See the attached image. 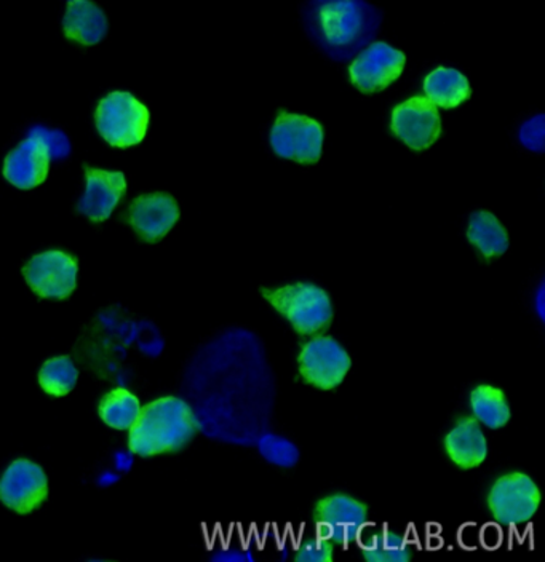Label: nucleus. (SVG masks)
Masks as SVG:
<instances>
[{
	"mask_svg": "<svg viewBox=\"0 0 545 562\" xmlns=\"http://www.w3.org/2000/svg\"><path fill=\"white\" fill-rule=\"evenodd\" d=\"M470 409L472 417L482 427L499 430L506 427L512 419V409L503 388L492 384H480L470 391Z\"/></svg>",
	"mask_w": 545,
	"mask_h": 562,
	"instance_id": "f3484780",
	"label": "nucleus"
},
{
	"mask_svg": "<svg viewBox=\"0 0 545 562\" xmlns=\"http://www.w3.org/2000/svg\"><path fill=\"white\" fill-rule=\"evenodd\" d=\"M49 168V151L40 139L29 136L7 155L3 176L18 189L29 190L47 179Z\"/></svg>",
	"mask_w": 545,
	"mask_h": 562,
	"instance_id": "4468645a",
	"label": "nucleus"
},
{
	"mask_svg": "<svg viewBox=\"0 0 545 562\" xmlns=\"http://www.w3.org/2000/svg\"><path fill=\"white\" fill-rule=\"evenodd\" d=\"M133 452H117L114 455V465L117 472H128L133 466Z\"/></svg>",
	"mask_w": 545,
	"mask_h": 562,
	"instance_id": "7c9ffc66",
	"label": "nucleus"
},
{
	"mask_svg": "<svg viewBox=\"0 0 545 562\" xmlns=\"http://www.w3.org/2000/svg\"><path fill=\"white\" fill-rule=\"evenodd\" d=\"M119 482V476L115 475L114 472H104L101 473L100 478H98V486L100 487H111L114 486L115 483Z\"/></svg>",
	"mask_w": 545,
	"mask_h": 562,
	"instance_id": "2f4dec72",
	"label": "nucleus"
},
{
	"mask_svg": "<svg viewBox=\"0 0 545 562\" xmlns=\"http://www.w3.org/2000/svg\"><path fill=\"white\" fill-rule=\"evenodd\" d=\"M534 312H536L537 319L544 323L545 320V286L544 283H541L540 288H537L536 295H534L533 299Z\"/></svg>",
	"mask_w": 545,
	"mask_h": 562,
	"instance_id": "c756f323",
	"label": "nucleus"
},
{
	"mask_svg": "<svg viewBox=\"0 0 545 562\" xmlns=\"http://www.w3.org/2000/svg\"><path fill=\"white\" fill-rule=\"evenodd\" d=\"M352 358L346 347L329 334H313L298 353L299 376L319 390L338 388L349 374Z\"/></svg>",
	"mask_w": 545,
	"mask_h": 562,
	"instance_id": "39448f33",
	"label": "nucleus"
},
{
	"mask_svg": "<svg viewBox=\"0 0 545 562\" xmlns=\"http://www.w3.org/2000/svg\"><path fill=\"white\" fill-rule=\"evenodd\" d=\"M323 149V128L319 122L302 115L299 125L298 136H296L295 155L293 160L302 165H312L322 157Z\"/></svg>",
	"mask_w": 545,
	"mask_h": 562,
	"instance_id": "5701e85b",
	"label": "nucleus"
},
{
	"mask_svg": "<svg viewBox=\"0 0 545 562\" xmlns=\"http://www.w3.org/2000/svg\"><path fill=\"white\" fill-rule=\"evenodd\" d=\"M128 220L143 240L156 243L178 223V203L169 193H148L132 203Z\"/></svg>",
	"mask_w": 545,
	"mask_h": 562,
	"instance_id": "f8f14e48",
	"label": "nucleus"
},
{
	"mask_svg": "<svg viewBox=\"0 0 545 562\" xmlns=\"http://www.w3.org/2000/svg\"><path fill=\"white\" fill-rule=\"evenodd\" d=\"M392 132L413 151L431 148L442 133L437 105L422 97L401 102L392 114Z\"/></svg>",
	"mask_w": 545,
	"mask_h": 562,
	"instance_id": "9b49d317",
	"label": "nucleus"
},
{
	"mask_svg": "<svg viewBox=\"0 0 545 562\" xmlns=\"http://www.w3.org/2000/svg\"><path fill=\"white\" fill-rule=\"evenodd\" d=\"M362 557L370 562H408L411 560V548L398 534H384L364 545Z\"/></svg>",
	"mask_w": 545,
	"mask_h": 562,
	"instance_id": "b1692460",
	"label": "nucleus"
},
{
	"mask_svg": "<svg viewBox=\"0 0 545 562\" xmlns=\"http://www.w3.org/2000/svg\"><path fill=\"white\" fill-rule=\"evenodd\" d=\"M78 380V370L70 357H57L46 361L39 371V384L50 397H66Z\"/></svg>",
	"mask_w": 545,
	"mask_h": 562,
	"instance_id": "412c9836",
	"label": "nucleus"
},
{
	"mask_svg": "<svg viewBox=\"0 0 545 562\" xmlns=\"http://www.w3.org/2000/svg\"><path fill=\"white\" fill-rule=\"evenodd\" d=\"M127 192L124 173L87 168V186L78 200L77 211L94 223H103Z\"/></svg>",
	"mask_w": 545,
	"mask_h": 562,
	"instance_id": "ddd939ff",
	"label": "nucleus"
},
{
	"mask_svg": "<svg viewBox=\"0 0 545 562\" xmlns=\"http://www.w3.org/2000/svg\"><path fill=\"white\" fill-rule=\"evenodd\" d=\"M521 145L531 152H543L545 145V118L543 114L528 118L520 127Z\"/></svg>",
	"mask_w": 545,
	"mask_h": 562,
	"instance_id": "cd10ccee",
	"label": "nucleus"
},
{
	"mask_svg": "<svg viewBox=\"0 0 545 562\" xmlns=\"http://www.w3.org/2000/svg\"><path fill=\"white\" fill-rule=\"evenodd\" d=\"M261 295L299 336L323 333L335 319V307L329 292L313 283L298 282L281 288H262Z\"/></svg>",
	"mask_w": 545,
	"mask_h": 562,
	"instance_id": "7ed1b4c3",
	"label": "nucleus"
},
{
	"mask_svg": "<svg viewBox=\"0 0 545 562\" xmlns=\"http://www.w3.org/2000/svg\"><path fill=\"white\" fill-rule=\"evenodd\" d=\"M257 451L264 462L277 466V469H293L301 459L298 445L293 439L275 434V432H265L258 438Z\"/></svg>",
	"mask_w": 545,
	"mask_h": 562,
	"instance_id": "4be33fe9",
	"label": "nucleus"
},
{
	"mask_svg": "<svg viewBox=\"0 0 545 562\" xmlns=\"http://www.w3.org/2000/svg\"><path fill=\"white\" fill-rule=\"evenodd\" d=\"M197 434L193 409L182 398L163 397L141 408L132 425L128 446L133 454L152 458L182 451Z\"/></svg>",
	"mask_w": 545,
	"mask_h": 562,
	"instance_id": "f03ea898",
	"label": "nucleus"
},
{
	"mask_svg": "<svg viewBox=\"0 0 545 562\" xmlns=\"http://www.w3.org/2000/svg\"><path fill=\"white\" fill-rule=\"evenodd\" d=\"M29 136H36L44 142L47 151H49L50 160H61L70 157L71 142L67 136L60 129H49L44 127H34L29 132Z\"/></svg>",
	"mask_w": 545,
	"mask_h": 562,
	"instance_id": "a878e982",
	"label": "nucleus"
},
{
	"mask_svg": "<svg viewBox=\"0 0 545 562\" xmlns=\"http://www.w3.org/2000/svg\"><path fill=\"white\" fill-rule=\"evenodd\" d=\"M211 560L216 562H247L255 561L253 551L244 547H226L218 550Z\"/></svg>",
	"mask_w": 545,
	"mask_h": 562,
	"instance_id": "c85d7f7f",
	"label": "nucleus"
},
{
	"mask_svg": "<svg viewBox=\"0 0 545 562\" xmlns=\"http://www.w3.org/2000/svg\"><path fill=\"white\" fill-rule=\"evenodd\" d=\"M301 122L302 115L289 114V112L285 111L278 114L271 132V146L274 152L282 157V159L293 160L296 136H298Z\"/></svg>",
	"mask_w": 545,
	"mask_h": 562,
	"instance_id": "393cba45",
	"label": "nucleus"
},
{
	"mask_svg": "<svg viewBox=\"0 0 545 562\" xmlns=\"http://www.w3.org/2000/svg\"><path fill=\"white\" fill-rule=\"evenodd\" d=\"M141 412V403L132 391L115 388L109 391L100 403V417L115 430H131Z\"/></svg>",
	"mask_w": 545,
	"mask_h": 562,
	"instance_id": "aec40b11",
	"label": "nucleus"
},
{
	"mask_svg": "<svg viewBox=\"0 0 545 562\" xmlns=\"http://www.w3.org/2000/svg\"><path fill=\"white\" fill-rule=\"evenodd\" d=\"M97 128L114 148H131L145 139L149 125V111L132 93L114 91L97 109Z\"/></svg>",
	"mask_w": 545,
	"mask_h": 562,
	"instance_id": "20e7f679",
	"label": "nucleus"
},
{
	"mask_svg": "<svg viewBox=\"0 0 545 562\" xmlns=\"http://www.w3.org/2000/svg\"><path fill=\"white\" fill-rule=\"evenodd\" d=\"M333 558H335V547L332 541L323 537L305 541L295 550V560L299 562H330Z\"/></svg>",
	"mask_w": 545,
	"mask_h": 562,
	"instance_id": "bb28decb",
	"label": "nucleus"
},
{
	"mask_svg": "<svg viewBox=\"0 0 545 562\" xmlns=\"http://www.w3.org/2000/svg\"><path fill=\"white\" fill-rule=\"evenodd\" d=\"M407 57L386 42H374L359 51L350 64V80L363 93H376L389 87L404 73Z\"/></svg>",
	"mask_w": 545,
	"mask_h": 562,
	"instance_id": "9d476101",
	"label": "nucleus"
},
{
	"mask_svg": "<svg viewBox=\"0 0 545 562\" xmlns=\"http://www.w3.org/2000/svg\"><path fill=\"white\" fill-rule=\"evenodd\" d=\"M66 37L82 46H97L108 34V18L91 0H71L63 18Z\"/></svg>",
	"mask_w": 545,
	"mask_h": 562,
	"instance_id": "dca6fc26",
	"label": "nucleus"
},
{
	"mask_svg": "<svg viewBox=\"0 0 545 562\" xmlns=\"http://www.w3.org/2000/svg\"><path fill=\"white\" fill-rule=\"evenodd\" d=\"M424 91L429 101L445 109L458 108L472 93L468 77L451 67H438L429 74Z\"/></svg>",
	"mask_w": 545,
	"mask_h": 562,
	"instance_id": "6ab92c4d",
	"label": "nucleus"
},
{
	"mask_svg": "<svg viewBox=\"0 0 545 562\" xmlns=\"http://www.w3.org/2000/svg\"><path fill=\"white\" fill-rule=\"evenodd\" d=\"M49 482L42 466L30 460H15L0 478V500L20 514L33 513L46 502Z\"/></svg>",
	"mask_w": 545,
	"mask_h": 562,
	"instance_id": "1a4fd4ad",
	"label": "nucleus"
},
{
	"mask_svg": "<svg viewBox=\"0 0 545 562\" xmlns=\"http://www.w3.org/2000/svg\"><path fill=\"white\" fill-rule=\"evenodd\" d=\"M468 240L486 259L499 258L509 250V234L490 211H475L470 216Z\"/></svg>",
	"mask_w": 545,
	"mask_h": 562,
	"instance_id": "a211bd4d",
	"label": "nucleus"
},
{
	"mask_svg": "<svg viewBox=\"0 0 545 562\" xmlns=\"http://www.w3.org/2000/svg\"><path fill=\"white\" fill-rule=\"evenodd\" d=\"M302 20L320 50L347 61L376 37L383 13L367 0H309Z\"/></svg>",
	"mask_w": 545,
	"mask_h": 562,
	"instance_id": "f257e3e1",
	"label": "nucleus"
},
{
	"mask_svg": "<svg viewBox=\"0 0 545 562\" xmlns=\"http://www.w3.org/2000/svg\"><path fill=\"white\" fill-rule=\"evenodd\" d=\"M486 503L496 523L503 526H523L540 510V486L527 473H506L490 487Z\"/></svg>",
	"mask_w": 545,
	"mask_h": 562,
	"instance_id": "423d86ee",
	"label": "nucleus"
},
{
	"mask_svg": "<svg viewBox=\"0 0 545 562\" xmlns=\"http://www.w3.org/2000/svg\"><path fill=\"white\" fill-rule=\"evenodd\" d=\"M23 274L27 285L40 298L66 299L77 286L78 264L63 251H46L34 255Z\"/></svg>",
	"mask_w": 545,
	"mask_h": 562,
	"instance_id": "6e6552de",
	"label": "nucleus"
},
{
	"mask_svg": "<svg viewBox=\"0 0 545 562\" xmlns=\"http://www.w3.org/2000/svg\"><path fill=\"white\" fill-rule=\"evenodd\" d=\"M443 445L449 460L462 470L476 469L488 458L490 446L485 430L472 415L459 419L449 428Z\"/></svg>",
	"mask_w": 545,
	"mask_h": 562,
	"instance_id": "2eb2a0df",
	"label": "nucleus"
},
{
	"mask_svg": "<svg viewBox=\"0 0 545 562\" xmlns=\"http://www.w3.org/2000/svg\"><path fill=\"white\" fill-rule=\"evenodd\" d=\"M70 2H71V0H70Z\"/></svg>",
	"mask_w": 545,
	"mask_h": 562,
	"instance_id": "473e14b6",
	"label": "nucleus"
},
{
	"mask_svg": "<svg viewBox=\"0 0 545 562\" xmlns=\"http://www.w3.org/2000/svg\"><path fill=\"white\" fill-rule=\"evenodd\" d=\"M368 520V507L349 494H330L320 499L313 509V521L319 527L320 536L332 544H349L359 537Z\"/></svg>",
	"mask_w": 545,
	"mask_h": 562,
	"instance_id": "0eeeda50",
	"label": "nucleus"
}]
</instances>
